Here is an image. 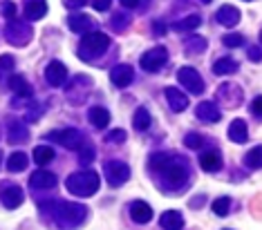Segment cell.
Instances as JSON below:
<instances>
[{
  "mask_svg": "<svg viewBox=\"0 0 262 230\" xmlns=\"http://www.w3.org/2000/svg\"><path fill=\"white\" fill-rule=\"evenodd\" d=\"M148 166L159 174V181H162L164 190H180L188 179L186 166H184L182 161H177V159H170L168 155H152Z\"/></svg>",
  "mask_w": 262,
  "mask_h": 230,
  "instance_id": "1",
  "label": "cell"
},
{
  "mask_svg": "<svg viewBox=\"0 0 262 230\" xmlns=\"http://www.w3.org/2000/svg\"><path fill=\"white\" fill-rule=\"evenodd\" d=\"M40 210L50 212L54 217V221L58 223L61 228L70 230V228H76L85 221V215H88V208L81 203H70V201H52V203H40Z\"/></svg>",
  "mask_w": 262,
  "mask_h": 230,
  "instance_id": "2",
  "label": "cell"
},
{
  "mask_svg": "<svg viewBox=\"0 0 262 230\" xmlns=\"http://www.w3.org/2000/svg\"><path fill=\"white\" fill-rule=\"evenodd\" d=\"M99 186H101V179L92 170H81V172H74L65 179L68 192L76 194V197H92V194H97Z\"/></svg>",
  "mask_w": 262,
  "mask_h": 230,
  "instance_id": "3",
  "label": "cell"
},
{
  "mask_svg": "<svg viewBox=\"0 0 262 230\" xmlns=\"http://www.w3.org/2000/svg\"><path fill=\"white\" fill-rule=\"evenodd\" d=\"M110 47V36L103 32H90L79 43V58L81 61H94Z\"/></svg>",
  "mask_w": 262,
  "mask_h": 230,
  "instance_id": "4",
  "label": "cell"
},
{
  "mask_svg": "<svg viewBox=\"0 0 262 230\" xmlns=\"http://www.w3.org/2000/svg\"><path fill=\"white\" fill-rule=\"evenodd\" d=\"M5 34H7V40L16 47H23L32 40V29H29L27 22H23L18 18H11L5 27Z\"/></svg>",
  "mask_w": 262,
  "mask_h": 230,
  "instance_id": "5",
  "label": "cell"
},
{
  "mask_svg": "<svg viewBox=\"0 0 262 230\" xmlns=\"http://www.w3.org/2000/svg\"><path fill=\"white\" fill-rule=\"evenodd\" d=\"M50 139L52 141H58L63 147H68V150H79V147L85 143V137L79 132L76 127H65V130H54V132H50Z\"/></svg>",
  "mask_w": 262,
  "mask_h": 230,
  "instance_id": "6",
  "label": "cell"
},
{
  "mask_svg": "<svg viewBox=\"0 0 262 230\" xmlns=\"http://www.w3.org/2000/svg\"><path fill=\"white\" fill-rule=\"evenodd\" d=\"M128 179H130L128 163H123V161H110L108 166H105V181H108L112 188L123 186Z\"/></svg>",
  "mask_w": 262,
  "mask_h": 230,
  "instance_id": "7",
  "label": "cell"
},
{
  "mask_svg": "<svg viewBox=\"0 0 262 230\" xmlns=\"http://www.w3.org/2000/svg\"><path fill=\"white\" fill-rule=\"evenodd\" d=\"M177 81L186 87L190 94H202L204 92V81H202V76L198 69L193 67H182L180 72H177Z\"/></svg>",
  "mask_w": 262,
  "mask_h": 230,
  "instance_id": "8",
  "label": "cell"
},
{
  "mask_svg": "<svg viewBox=\"0 0 262 230\" xmlns=\"http://www.w3.org/2000/svg\"><path fill=\"white\" fill-rule=\"evenodd\" d=\"M139 63L146 72H157V69H162L164 65L168 63V52H166V47H155V49L146 52V54L141 56Z\"/></svg>",
  "mask_w": 262,
  "mask_h": 230,
  "instance_id": "9",
  "label": "cell"
},
{
  "mask_svg": "<svg viewBox=\"0 0 262 230\" xmlns=\"http://www.w3.org/2000/svg\"><path fill=\"white\" fill-rule=\"evenodd\" d=\"M45 81L52 87H61L65 81H68V67H65L61 61H52L45 67Z\"/></svg>",
  "mask_w": 262,
  "mask_h": 230,
  "instance_id": "10",
  "label": "cell"
},
{
  "mask_svg": "<svg viewBox=\"0 0 262 230\" xmlns=\"http://www.w3.org/2000/svg\"><path fill=\"white\" fill-rule=\"evenodd\" d=\"M110 81L117 87H128L135 81V69L130 67V65H126V63H123V65H115V67L110 69Z\"/></svg>",
  "mask_w": 262,
  "mask_h": 230,
  "instance_id": "11",
  "label": "cell"
},
{
  "mask_svg": "<svg viewBox=\"0 0 262 230\" xmlns=\"http://www.w3.org/2000/svg\"><path fill=\"white\" fill-rule=\"evenodd\" d=\"M29 186L34 190H50V188L56 186V176L50 172V170H36L29 176Z\"/></svg>",
  "mask_w": 262,
  "mask_h": 230,
  "instance_id": "12",
  "label": "cell"
},
{
  "mask_svg": "<svg viewBox=\"0 0 262 230\" xmlns=\"http://www.w3.org/2000/svg\"><path fill=\"white\" fill-rule=\"evenodd\" d=\"M0 201H3V206L7 210H14L18 208V206L25 201V194H23V188L18 186H7L3 190V194H0Z\"/></svg>",
  "mask_w": 262,
  "mask_h": 230,
  "instance_id": "13",
  "label": "cell"
},
{
  "mask_svg": "<svg viewBox=\"0 0 262 230\" xmlns=\"http://www.w3.org/2000/svg\"><path fill=\"white\" fill-rule=\"evenodd\" d=\"M195 114H198V119L204 121V123H217L220 119H222V112H220V108L215 103H211V101L200 103L198 108H195Z\"/></svg>",
  "mask_w": 262,
  "mask_h": 230,
  "instance_id": "14",
  "label": "cell"
},
{
  "mask_svg": "<svg viewBox=\"0 0 262 230\" xmlns=\"http://www.w3.org/2000/svg\"><path fill=\"white\" fill-rule=\"evenodd\" d=\"M217 22L220 25H224V27H235L237 22H240L242 18V14H240V9L233 7V5H222V7L217 9Z\"/></svg>",
  "mask_w": 262,
  "mask_h": 230,
  "instance_id": "15",
  "label": "cell"
},
{
  "mask_svg": "<svg viewBox=\"0 0 262 230\" xmlns=\"http://www.w3.org/2000/svg\"><path fill=\"white\" fill-rule=\"evenodd\" d=\"M130 219H133L135 223L152 221V208L146 201H133L130 203Z\"/></svg>",
  "mask_w": 262,
  "mask_h": 230,
  "instance_id": "16",
  "label": "cell"
},
{
  "mask_svg": "<svg viewBox=\"0 0 262 230\" xmlns=\"http://www.w3.org/2000/svg\"><path fill=\"white\" fill-rule=\"evenodd\" d=\"M7 139L9 143H25L29 139V127L23 121H11L7 127Z\"/></svg>",
  "mask_w": 262,
  "mask_h": 230,
  "instance_id": "17",
  "label": "cell"
},
{
  "mask_svg": "<svg viewBox=\"0 0 262 230\" xmlns=\"http://www.w3.org/2000/svg\"><path fill=\"white\" fill-rule=\"evenodd\" d=\"M217 98H220V101L229 103V108H237L240 101H242V90L237 85H220Z\"/></svg>",
  "mask_w": 262,
  "mask_h": 230,
  "instance_id": "18",
  "label": "cell"
},
{
  "mask_svg": "<svg viewBox=\"0 0 262 230\" xmlns=\"http://www.w3.org/2000/svg\"><path fill=\"white\" fill-rule=\"evenodd\" d=\"M166 101H168L172 112H184L188 108V96L182 94L177 87H166Z\"/></svg>",
  "mask_w": 262,
  "mask_h": 230,
  "instance_id": "19",
  "label": "cell"
},
{
  "mask_svg": "<svg viewBox=\"0 0 262 230\" xmlns=\"http://www.w3.org/2000/svg\"><path fill=\"white\" fill-rule=\"evenodd\" d=\"M159 226L164 230H182L184 228V217L182 212L177 210H166L162 217H159Z\"/></svg>",
  "mask_w": 262,
  "mask_h": 230,
  "instance_id": "20",
  "label": "cell"
},
{
  "mask_svg": "<svg viewBox=\"0 0 262 230\" xmlns=\"http://www.w3.org/2000/svg\"><path fill=\"white\" fill-rule=\"evenodd\" d=\"M200 166H202V170H204V172H217V170L222 168V157H220V152H215V150L202 152Z\"/></svg>",
  "mask_w": 262,
  "mask_h": 230,
  "instance_id": "21",
  "label": "cell"
},
{
  "mask_svg": "<svg viewBox=\"0 0 262 230\" xmlns=\"http://www.w3.org/2000/svg\"><path fill=\"white\" fill-rule=\"evenodd\" d=\"M229 139L233 141V143H244V141L249 139L247 121H242V119L231 121V125H229Z\"/></svg>",
  "mask_w": 262,
  "mask_h": 230,
  "instance_id": "22",
  "label": "cell"
},
{
  "mask_svg": "<svg viewBox=\"0 0 262 230\" xmlns=\"http://www.w3.org/2000/svg\"><path fill=\"white\" fill-rule=\"evenodd\" d=\"M9 87H11V92L16 94V96H23V98H29L32 96V85L27 83V79L25 76H20V74H14L9 79Z\"/></svg>",
  "mask_w": 262,
  "mask_h": 230,
  "instance_id": "23",
  "label": "cell"
},
{
  "mask_svg": "<svg viewBox=\"0 0 262 230\" xmlns=\"http://www.w3.org/2000/svg\"><path fill=\"white\" fill-rule=\"evenodd\" d=\"M88 119H90L94 127L103 130V127H108V123H110V112L105 108H101V105H94V108H90V112H88Z\"/></svg>",
  "mask_w": 262,
  "mask_h": 230,
  "instance_id": "24",
  "label": "cell"
},
{
  "mask_svg": "<svg viewBox=\"0 0 262 230\" xmlns=\"http://www.w3.org/2000/svg\"><path fill=\"white\" fill-rule=\"evenodd\" d=\"M45 14H47V3H45V0H27V3H25L27 20H40Z\"/></svg>",
  "mask_w": 262,
  "mask_h": 230,
  "instance_id": "25",
  "label": "cell"
},
{
  "mask_svg": "<svg viewBox=\"0 0 262 230\" xmlns=\"http://www.w3.org/2000/svg\"><path fill=\"white\" fill-rule=\"evenodd\" d=\"M90 25H92V20L88 18L85 14H72L68 18V27L72 29L74 34H85L88 29H90Z\"/></svg>",
  "mask_w": 262,
  "mask_h": 230,
  "instance_id": "26",
  "label": "cell"
},
{
  "mask_svg": "<svg viewBox=\"0 0 262 230\" xmlns=\"http://www.w3.org/2000/svg\"><path fill=\"white\" fill-rule=\"evenodd\" d=\"M213 72L217 76H226V74H235L237 72V61L233 58L224 56V58H217L215 63H213Z\"/></svg>",
  "mask_w": 262,
  "mask_h": 230,
  "instance_id": "27",
  "label": "cell"
},
{
  "mask_svg": "<svg viewBox=\"0 0 262 230\" xmlns=\"http://www.w3.org/2000/svg\"><path fill=\"white\" fill-rule=\"evenodd\" d=\"M29 166V157L25 152H14L9 159H7V170L9 172H23Z\"/></svg>",
  "mask_w": 262,
  "mask_h": 230,
  "instance_id": "28",
  "label": "cell"
},
{
  "mask_svg": "<svg viewBox=\"0 0 262 230\" xmlns=\"http://www.w3.org/2000/svg\"><path fill=\"white\" fill-rule=\"evenodd\" d=\"M150 123H152V116H150V112H148L146 108H139V110L135 112V116H133L135 130H139V132H146V130L150 127Z\"/></svg>",
  "mask_w": 262,
  "mask_h": 230,
  "instance_id": "29",
  "label": "cell"
},
{
  "mask_svg": "<svg viewBox=\"0 0 262 230\" xmlns=\"http://www.w3.org/2000/svg\"><path fill=\"white\" fill-rule=\"evenodd\" d=\"M202 25V18L198 14H190V16H186V18H182V20H177L175 25V32H193V29H198Z\"/></svg>",
  "mask_w": 262,
  "mask_h": 230,
  "instance_id": "30",
  "label": "cell"
},
{
  "mask_svg": "<svg viewBox=\"0 0 262 230\" xmlns=\"http://www.w3.org/2000/svg\"><path fill=\"white\" fill-rule=\"evenodd\" d=\"M34 161H36L38 166H47V163L54 161V150H52L50 145H38V147H34Z\"/></svg>",
  "mask_w": 262,
  "mask_h": 230,
  "instance_id": "31",
  "label": "cell"
},
{
  "mask_svg": "<svg viewBox=\"0 0 262 230\" xmlns=\"http://www.w3.org/2000/svg\"><path fill=\"white\" fill-rule=\"evenodd\" d=\"M260 157H262V147H260V145L251 147V152L244 157V166L251 168V170H258V168L262 166V159H260Z\"/></svg>",
  "mask_w": 262,
  "mask_h": 230,
  "instance_id": "32",
  "label": "cell"
},
{
  "mask_svg": "<svg viewBox=\"0 0 262 230\" xmlns=\"http://www.w3.org/2000/svg\"><path fill=\"white\" fill-rule=\"evenodd\" d=\"M184 47L188 49V54H202V52H206V40L200 38V36H193V38H186L184 40Z\"/></svg>",
  "mask_w": 262,
  "mask_h": 230,
  "instance_id": "33",
  "label": "cell"
},
{
  "mask_svg": "<svg viewBox=\"0 0 262 230\" xmlns=\"http://www.w3.org/2000/svg\"><path fill=\"white\" fill-rule=\"evenodd\" d=\"M213 212H215L217 217H226L229 215V210H231V199L229 197H217L215 201H213Z\"/></svg>",
  "mask_w": 262,
  "mask_h": 230,
  "instance_id": "34",
  "label": "cell"
},
{
  "mask_svg": "<svg viewBox=\"0 0 262 230\" xmlns=\"http://www.w3.org/2000/svg\"><path fill=\"white\" fill-rule=\"evenodd\" d=\"M79 161H81V166H90V163L94 161V147H92V143H83L81 147H79Z\"/></svg>",
  "mask_w": 262,
  "mask_h": 230,
  "instance_id": "35",
  "label": "cell"
},
{
  "mask_svg": "<svg viewBox=\"0 0 262 230\" xmlns=\"http://www.w3.org/2000/svg\"><path fill=\"white\" fill-rule=\"evenodd\" d=\"M184 143H186V147H190V150H200V147L204 145V137L198 132H188L186 137H184Z\"/></svg>",
  "mask_w": 262,
  "mask_h": 230,
  "instance_id": "36",
  "label": "cell"
},
{
  "mask_svg": "<svg viewBox=\"0 0 262 230\" xmlns=\"http://www.w3.org/2000/svg\"><path fill=\"white\" fill-rule=\"evenodd\" d=\"M222 43L226 47H242L244 45V36L242 34H226V36L222 38Z\"/></svg>",
  "mask_w": 262,
  "mask_h": 230,
  "instance_id": "37",
  "label": "cell"
},
{
  "mask_svg": "<svg viewBox=\"0 0 262 230\" xmlns=\"http://www.w3.org/2000/svg\"><path fill=\"white\" fill-rule=\"evenodd\" d=\"M128 139V134H126V130H112V132L105 137V141H110V143H123V141Z\"/></svg>",
  "mask_w": 262,
  "mask_h": 230,
  "instance_id": "38",
  "label": "cell"
},
{
  "mask_svg": "<svg viewBox=\"0 0 262 230\" xmlns=\"http://www.w3.org/2000/svg\"><path fill=\"white\" fill-rule=\"evenodd\" d=\"M14 65H16L14 56H9V54H3V56H0V74H5V72H11V69H14Z\"/></svg>",
  "mask_w": 262,
  "mask_h": 230,
  "instance_id": "39",
  "label": "cell"
},
{
  "mask_svg": "<svg viewBox=\"0 0 262 230\" xmlns=\"http://www.w3.org/2000/svg\"><path fill=\"white\" fill-rule=\"evenodd\" d=\"M0 11H3L5 16L11 20V18H16V5L14 3H3L0 5Z\"/></svg>",
  "mask_w": 262,
  "mask_h": 230,
  "instance_id": "40",
  "label": "cell"
},
{
  "mask_svg": "<svg viewBox=\"0 0 262 230\" xmlns=\"http://www.w3.org/2000/svg\"><path fill=\"white\" fill-rule=\"evenodd\" d=\"M112 5V0H92V7L97 11H108Z\"/></svg>",
  "mask_w": 262,
  "mask_h": 230,
  "instance_id": "41",
  "label": "cell"
},
{
  "mask_svg": "<svg viewBox=\"0 0 262 230\" xmlns=\"http://www.w3.org/2000/svg\"><path fill=\"white\" fill-rule=\"evenodd\" d=\"M112 27H115V29H119V27H121V29H126V27H128V16L119 14V16H117V18H115V20H112Z\"/></svg>",
  "mask_w": 262,
  "mask_h": 230,
  "instance_id": "42",
  "label": "cell"
},
{
  "mask_svg": "<svg viewBox=\"0 0 262 230\" xmlns=\"http://www.w3.org/2000/svg\"><path fill=\"white\" fill-rule=\"evenodd\" d=\"M251 110H253V114H255V116H260V114H262V98H260V96H255V98H253Z\"/></svg>",
  "mask_w": 262,
  "mask_h": 230,
  "instance_id": "43",
  "label": "cell"
},
{
  "mask_svg": "<svg viewBox=\"0 0 262 230\" xmlns=\"http://www.w3.org/2000/svg\"><path fill=\"white\" fill-rule=\"evenodd\" d=\"M85 5V0H65V7L68 9H79Z\"/></svg>",
  "mask_w": 262,
  "mask_h": 230,
  "instance_id": "44",
  "label": "cell"
},
{
  "mask_svg": "<svg viewBox=\"0 0 262 230\" xmlns=\"http://www.w3.org/2000/svg\"><path fill=\"white\" fill-rule=\"evenodd\" d=\"M249 58H251L253 63H258V61H260V47H258V45H253L251 49H249Z\"/></svg>",
  "mask_w": 262,
  "mask_h": 230,
  "instance_id": "45",
  "label": "cell"
},
{
  "mask_svg": "<svg viewBox=\"0 0 262 230\" xmlns=\"http://www.w3.org/2000/svg\"><path fill=\"white\" fill-rule=\"evenodd\" d=\"M121 5L128 9H135V7H139V0H121Z\"/></svg>",
  "mask_w": 262,
  "mask_h": 230,
  "instance_id": "46",
  "label": "cell"
},
{
  "mask_svg": "<svg viewBox=\"0 0 262 230\" xmlns=\"http://www.w3.org/2000/svg\"><path fill=\"white\" fill-rule=\"evenodd\" d=\"M152 29H155L157 34H164V32H166V25H164V22H155Z\"/></svg>",
  "mask_w": 262,
  "mask_h": 230,
  "instance_id": "47",
  "label": "cell"
},
{
  "mask_svg": "<svg viewBox=\"0 0 262 230\" xmlns=\"http://www.w3.org/2000/svg\"><path fill=\"white\" fill-rule=\"evenodd\" d=\"M202 3H211V0H202Z\"/></svg>",
  "mask_w": 262,
  "mask_h": 230,
  "instance_id": "48",
  "label": "cell"
},
{
  "mask_svg": "<svg viewBox=\"0 0 262 230\" xmlns=\"http://www.w3.org/2000/svg\"><path fill=\"white\" fill-rule=\"evenodd\" d=\"M247 3H249V0H247Z\"/></svg>",
  "mask_w": 262,
  "mask_h": 230,
  "instance_id": "49",
  "label": "cell"
},
{
  "mask_svg": "<svg viewBox=\"0 0 262 230\" xmlns=\"http://www.w3.org/2000/svg\"><path fill=\"white\" fill-rule=\"evenodd\" d=\"M0 157H3V155H0Z\"/></svg>",
  "mask_w": 262,
  "mask_h": 230,
  "instance_id": "50",
  "label": "cell"
}]
</instances>
